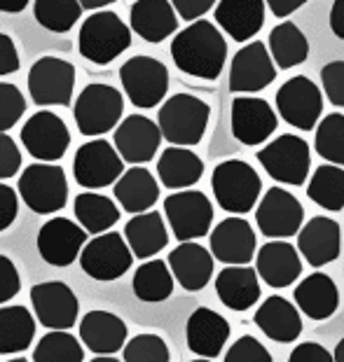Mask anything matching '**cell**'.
Instances as JSON below:
<instances>
[{"label":"cell","instance_id":"cell-1","mask_svg":"<svg viewBox=\"0 0 344 362\" xmlns=\"http://www.w3.org/2000/svg\"><path fill=\"white\" fill-rule=\"evenodd\" d=\"M171 59L176 68L190 78L218 80L227 61V42L218 26L200 19L176 33L171 42Z\"/></svg>","mask_w":344,"mask_h":362},{"label":"cell","instance_id":"cell-2","mask_svg":"<svg viewBox=\"0 0 344 362\" xmlns=\"http://www.w3.org/2000/svg\"><path fill=\"white\" fill-rule=\"evenodd\" d=\"M78 47L82 59L96 66H108L132 47V28L120 19V14L98 10L82 21Z\"/></svg>","mask_w":344,"mask_h":362},{"label":"cell","instance_id":"cell-3","mask_svg":"<svg viewBox=\"0 0 344 362\" xmlns=\"http://www.w3.org/2000/svg\"><path fill=\"white\" fill-rule=\"evenodd\" d=\"M211 117V107L193 94H173L157 112V124L164 141L180 148H195L202 143Z\"/></svg>","mask_w":344,"mask_h":362},{"label":"cell","instance_id":"cell-4","mask_svg":"<svg viewBox=\"0 0 344 362\" xmlns=\"http://www.w3.org/2000/svg\"><path fill=\"white\" fill-rule=\"evenodd\" d=\"M213 197L218 206L227 213L243 215L251 208L258 206L263 180L256 173V168L241 159H227L213 168L211 175Z\"/></svg>","mask_w":344,"mask_h":362},{"label":"cell","instance_id":"cell-5","mask_svg":"<svg viewBox=\"0 0 344 362\" xmlns=\"http://www.w3.org/2000/svg\"><path fill=\"white\" fill-rule=\"evenodd\" d=\"M125 98L115 87L91 82L80 91L73 105V117L82 136L96 138L120 127Z\"/></svg>","mask_w":344,"mask_h":362},{"label":"cell","instance_id":"cell-6","mask_svg":"<svg viewBox=\"0 0 344 362\" xmlns=\"http://www.w3.org/2000/svg\"><path fill=\"white\" fill-rule=\"evenodd\" d=\"M19 197L38 215L59 213L68 202V180L66 171L57 164H30L24 168L17 182Z\"/></svg>","mask_w":344,"mask_h":362},{"label":"cell","instance_id":"cell-7","mask_svg":"<svg viewBox=\"0 0 344 362\" xmlns=\"http://www.w3.org/2000/svg\"><path fill=\"white\" fill-rule=\"evenodd\" d=\"M256 157L260 161V166L267 171V175L277 182L300 187L309 175V166H311L309 145L304 138L295 134H284L274 138L263 150H258Z\"/></svg>","mask_w":344,"mask_h":362},{"label":"cell","instance_id":"cell-8","mask_svg":"<svg viewBox=\"0 0 344 362\" xmlns=\"http://www.w3.org/2000/svg\"><path fill=\"white\" fill-rule=\"evenodd\" d=\"M120 82L129 101L136 107L150 110V107L162 103L166 91H169V71L162 61L139 54V57H132L122 64Z\"/></svg>","mask_w":344,"mask_h":362},{"label":"cell","instance_id":"cell-9","mask_svg":"<svg viewBox=\"0 0 344 362\" xmlns=\"http://www.w3.org/2000/svg\"><path fill=\"white\" fill-rule=\"evenodd\" d=\"M164 215L180 243L197 241L211 232L213 206L200 189H180L164 199Z\"/></svg>","mask_w":344,"mask_h":362},{"label":"cell","instance_id":"cell-10","mask_svg":"<svg viewBox=\"0 0 344 362\" xmlns=\"http://www.w3.org/2000/svg\"><path fill=\"white\" fill-rule=\"evenodd\" d=\"M125 173V159L103 138H94L85 145H80L73 159V175L80 187L89 192L115 185Z\"/></svg>","mask_w":344,"mask_h":362},{"label":"cell","instance_id":"cell-11","mask_svg":"<svg viewBox=\"0 0 344 362\" xmlns=\"http://www.w3.org/2000/svg\"><path fill=\"white\" fill-rule=\"evenodd\" d=\"M134 252L129 248L127 238L117 232H105L94 236L82 248L80 267L89 279L110 283L122 279L132 269Z\"/></svg>","mask_w":344,"mask_h":362},{"label":"cell","instance_id":"cell-12","mask_svg":"<svg viewBox=\"0 0 344 362\" xmlns=\"http://www.w3.org/2000/svg\"><path fill=\"white\" fill-rule=\"evenodd\" d=\"M75 66L59 57L38 59L28 71V94L35 105H71Z\"/></svg>","mask_w":344,"mask_h":362},{"label":"cell","instance_id":"cell-13","mask_svg":"<svg viewBox=\"0 0 344 362\" xmlns=\"http://www.w3.org/2000/svg\"><path fill=\"white\" fill-rule=\"evenodd\" d=\"M277 112L290 127L300 131H311L319 127L323 112V94L319 84L304 75L286 80L277 91Z\"/></svg>","mask_w":344,"mask_h":362},{"label":"cell","instance_id":"cell-14","mask_svg":"<svg viewBox=\"0 0 344 362\" xmlns=\"http://www.w3.org/2000/svg\"><path fill=\"white\" fill-rule=\"evenodd\" d=\"M304 211L295 194L284 187H270L256 206V225L272 241H286L302 229Z\"/></svg>","mask_w":344,"mask_h":362},{"label":"cell","instance_id":"cell-15","mask_svg":"<svg viewBox=\"0 0 344 362\" xmlns=\"http://www.w3.org/2000/svg\"><path fill=\"white\" fill-rule=\"evenodd\" d=\"M274 80H277V64L265 42H248L234 54L229 64V89L234 94H256L270 87Z\"/></svg>","mask_w":344,"mask_h":362},{"label":"cell","instance_id":"cell-16","mask_svg":"<svg viewBox=\"0 0 344 362\" xmlns=\"http://www.w3.org/2000/svg\"><path fill=\"white\" fill-rule=\"evenodd\" d=\"M21 143L30 157L55 164L66 155L68 145H71V134L59 115L52 110H40L26 119L24 129H21Z\"/></svg>","mask_w":344,"mask_h":362},{"label":"cell","instance_id":"cell-17","mask_svg":"<svg viewBox=\"0 0 344 362\" xmlns=\"http://www.w3.org/2000/svg\"><path fill=\"white\" fill-rule=\"evenodd\" d=\"M30 304L40 325L47 329H71L80 315V302L66 283L45 281L30 288Z\"/></svg>","mask_w":344,"mask_h":362},{"label":"cell","instance_id":"cell-18","mask_svg":"<svg viewBox=\"0 0 344 362\" xmlns=\"http://www.w3.org/2000/svg\"><path fill=\"white\" fill-rule=\"evenodd\" d=\"M87 232L68 218H52L38 232V252L50 267H68L82 255Z\"/></svg>","mask_w":344,"mask_h":362},{"label":"cell","instance_id":"cell-19","mask_svg":"<svg viewBox=\"0 0 344 362\" xmlns=\"http://www.w3.org/2000/svg\"><path fill=\"white\" fill-rule=\"evenodd\" d=\"M162 131H159L157 122L148 119L145 115H129L127 119L120 122L115 129V150L120 157L134 166L148 164L155 159L159 143H162Z\"/></svg>","mask_w":344,"mask_h":362},{"label":"cell","instance_id":"cell-20","mask_svg":"<svg viewBox=\"0 0 344 362\" xmlns=\"http://www.w3.org/2000/svg\"><path fill=\"white\" fill-rule=\"evenodd\" d=\"M279 127L277 112L265 98L236 96L232 101V134L241 145H260Z\"/></svg>","mask_w":344,"mask_h":362},{"label":"cell","instance_id":"cell-21","mask_svg":"<svg viewBox=\"0 0 344 362\" xmlns=\"http://www.w3.org/2000/svg\"><path fill=\"white\" fill-rule=\"evenodd\" d=\"M211 252L225 267L248 264L258 252V241L253 227L243 218H225L211 232Z\"/></svg>","mask_w":344,"mask_h":362},{"label":"cell","instance_id":"cell-22","mask_svg":"<svg viewBox=\"0 0 344 362\" xmlns=\"http://www.w3.org/2000/svg\"><path fill=\"white\" fill-rule=\"evenodd\" d=\"M297 250L309 267H326L340 257L342 252V229L333 218L316 215L297 234Z\"/></svg>","mask_w":344,"mask_h":362},{"label":"cell","instance_id":"cell-23","mask_svg":"<svg viewBox=\"0 0 344 362\" xmlns=\"http://www.w3.org/2000/svg\"><path fill=\"white\" fill-rule=\"evenodd\" d=\"M300 250L286 241H270L256 252V272L270 288H288L302 274Z\"/></svg>","mask_w":344,"mask_h":362},{"label":"cell","instance_id":"cell-24","mask_svg":"<svg viewBox=\"0 0 344 362\" xmlns=\"http://www.w3.org/2000/svg\"><path fill=\"white\" fill-rule=\"evenodd\" d=\"M229 322L220 313L200 306L190 313L188 325H185V339H188V349L200 358L213 360L220 356L229 339Z\"/></svg>","mask_w":344,"mask_h":362},{"label":"cell","instance_id":"cell-25","mask_svg":"<svg viewBox=\"0 0 344 362\" xmlns=\"http://www.w3.org/2000/svg\"><path fill=\"white\" fill-rule=\"evenodd\" d=\"M213 252L204 248L202 243L185 241L169 252V269L173 279L180 283L183 290L188 292H200L209 285L213 276Z\"/></svg>","mask_w":344,"mask_h":362},{"label":"cell","instance_id":"cell-26","mask_svg":"<svg viewBox=\"0 0 344 362\" xmlns=\"http://www.w3.org/2000/svg\"><path fill=\"white\" fill-rule=\"evenodd\" d=\"M127 322L110 311H89L80 320V341L96 356H115L127 346Z\"/></svg>","mask_w":344,"mask_h":362},{"label":"cell","instance_id":"cell-27","mask_svg":"<svg viewBox=\"0 0 344 362\" xmlns=\"http://www.w3.org/2000/svg\"><path fill=\"white\" fill-rule=\"evenodd\" d=\"M132 30L145 42H164L178 28V12L171 0H136L129 12Z\"/></svg>","mask_w":344,"mask_h":362},{"label":"cell","instance_id":"cell-28","mask_svg":"<svg viewBox=\"0 0 344 362\" xmlns=\"http://www.w3.org/2000/svg\"><path fill=\"white\" fill-rule=\"evenodd\" d=\"M213 17L234 42H248L265 24V0H218Z\"/></svg>","mask_w":344,"mask_h":362},{"label":"cell","instance_id":"cell-29","mask_svg":"<svg viewBox=\"0 0 344 362\" xmlns=\"http://www.w3.org/2000/svg\"><path fill=\"white\" fill-rule=\"evenodd\" d=\"M253 320L260 332L279 344H290L302 334L300 309H297L293 302H288V299L279 295L267 297L265 302L258 306Z\"/></svg>","mask_w":344,"mask_h":362},{"label":"cell","instance_id":"cell-30","mask_svg":"<svg viewBox=\"0 0 344 362\" xmlns=\"http://www.w3.org/2000/svg\"><path fill=\"white\" fill-rule=\"evenodd\" d=\"M295 306L311 320H328L340 306V290L328 274L314 272L304 276L293 292Z\"/></svg>","mask_w":344,"mask_h":362},{"label":"cell","instance_id":"cell-31","mask_svg":"<svg viewBox=\"0 0 344 362\" xmlns=\"http://www.w3.org/2000/svg\"><path fill=\"white\" fill-rule=\"evenodd\" d=\"M218 299L232 311H248L260 299V276L248 264L225 267L216 276Z\"/></svg>","mask_w":344,"mask_h":362},{"label":"cell","instance_id":"cell-32","mask_svg":"<svg viewBox=\"0 0 344 362\" xmlns=\"http://www.w3.org/2000/svg\"><path fill=\"white\" fill-rule=\"evenodd\" d=\"M157 175L164 187H169L173 192L188 189L202 180L204 161L193 150L180 148V145H171L157 159Z\"/></svg>","mask_w":344,"mask_h":362},{"label":"cell","instance_id":"cell-33","mask_svg":"<svg viewBox=\"0 0 344 362\" xmlns=\"http://www.w3.org/2000/svg\"><path fill=\"white\" fill-rule=\"evenodd\" d=\"M113 192H115L117 204L125 208L127 213H134V215L148 213L159 199V185L155 180V175L143 166L127 168V171L122 173V178L115 182Z\"/></svg>","mask_w":344,"mask_h":362},{"label":"cell","instance_id":"cell-34","mask_svg":"<svg viewBox=\"0 0 344 362\" xmlns=\"http://www.w3.org/2000/svg\"><path fill=\"white\" fill-rule=\"evenodd\" d=\"M125 238L136 259L155 257L169 243V232H166L162 213L148 211L134 215L125 227Z\"/></svg>","mask_w":344,"mask_h":362},{"label":"cell","instance_id":"cell-35","mask_svg":"<svg viewBox=\"0 0 344 362\" xmlns=\"http://www.w3.org/2000/svg\"><path fill=\"white\" fill-rule=\"evenodd\" d=\"M35 337V320L26 306H0V356L24 353Z\"/></svg>","mask_w":344,"mask_h":362},{"label":"cell","instance_id":"cell-36","mask_svg":"<svg viewBox=\"0 0 344 362\" xmlns=\"http://www.w3.org/2000/svg\"><path fill=\"white\" fill-rule=\"evenodd\" d=\"M73 211H75L78 225L85 229L87 234H94V236L110 232V227L117 225V220H120V208L115 206L113 199L96 194V192H89V189L75 197Z\"/></svg>","mask_w":344,"mask_h":362},{"label":"cell","instance_id":"cell-37","mask_svg":"<svg viewBox=\"0 0 344 362\" xmlns=\"http://www.w3.org/2000/svg\"><path fill=\"white\" fill-rule=\"evenodd\" d=\"M267 47H270L274 64L279 68H284V71L286 68H295L304 64L309 57L307 35H304L300 26L293 24V21H281L279 26H274Z\"/></svg>","mask_w":344,"mask_h":362},{"label":"cell","instance_id":"cell-38","mask_svg":"<svg viewBox=\"0 0 344 362\" xmlns=\"http://www.w3.org/2000/svg\"><path fill=\"white\" fill-rule=\"evenodd\" d=\"M173 274L169 269V262L164 259H148L136 269L132 288L134 295L141 299V302H164V299L171 297L173 292Z\"/></svg>","mask_w":344,"mask_h":362},{"label":"cell","instance_id":"cell-39","mask_svg":"<svg viewBox=\"0 0 344 362\" xmlns=\"http://www.w3.org/2000/svg\"><path fill=\"white\" fill-rule=\"evenodd\" d=\"M307 197L326 211L344 208V166L323 164L319 166L307 185Z\"/></svg>","mask_w":344,"mask_h":362},{"label":"cell","instance_id":"cell-40","mask_svg":"<svg viewBox=\"0 0 344 362\" xmlns=\"http://www.w3.org/2000/svg\"><path fill=\"white\" fill-rule=\"evenodd\" d=\"M85 349L68 329H50L33 351V362H82Z\"/></svg>","mask_w":344,"mask_h":362},{"label":"cell","instance_id":"cell-41","mask_svg":"<svg viewBox=\"0 0 344 362\" xmlns=\"http://www.w3.org/2000/svg\"><path fill=\"white\" fill-rule=\"evenodd\" d=\"M33 14L42 28L52 33H68L78 24L82 5L80 0H35Z\"/></svg>","mask_w":344,"mask_h":362},{"label":"cell","instance_id":"cell-42","mask_svg":"<svg viewBox=\"0 0 344 362\" xmlns=\"http://www.w3.org/2000/svg\"><path fill=\"white\" fill-rule=\"evenodd\" d=\"M314 148L319 157L335 166H344V115L331 112L319 122Z\"/></svg>","mask_w":344,"mask_h":362},{"label":"cell","instance_id":"cell-43","mask_svg":"<svg viewBox=\"0 0 344 362\" xmlns=\"http://www.w3.org/2000/svg\"><path fill=\"white\" fill-rule=\"evenodd\" d=\"M125 362H169L171 353L162 337L157 334H139L132 337L122 349Z\"/></svg>","mask_w":344,"mask_h":362},{"label":"cell","instance_id":"cell-44","mask_svg":"<svg viewBox=\"0 0 344 362\" xmlns=\"http://www.w3.org/2000/svg\"><path fill=\"white\" fill-rule=\"evenodd\" d=\"M26 112V98L17 84L0 82V134L10 131Z\"/></svg>","mask_w":344,"mask_h":362},{"label":"cell","instance_id":"cell-45","mask_svg":"<svg viewBox=\"0 0 344 362\" xmlns=\"http://www.w3.org/2000/svg\"><path fill=\"white\" fill-rule=\"evenodd\" d=\"M225 362H272V353L256 337H239L225 353Z\"/></svg>","mask_w":344,"mask_h":362},{"label":"cell","instance_id":"cell-46","mask_svg":"<svg viewBox=\"0 0 344 362\" xmlns=\"http://www.w3.org/2000/svg\"><path fill=\"white\" fill-rule=\"evenodd\" d=\"M323 94L335 107H344V61H331L321 68Z\"/></svg>","mask_w":344,"mask_h":362},{"label":"cell","instance_id":"cell-47","mask_svg":"<svg viewBox=\"0 0 344 362\" xmlns=\"http://www.w3.org/2000/svg\"><path fill=\"white\" fill-rule=\"evenodd\" d=\"M21 168V152L14 138L0 134V180L14 178Z\"/></svg>","mask_w":344,"mask_h":362},{"label":"cell","instance_id":"cell-48","mask_svg":"<svg viewBox=\"0 0 344 362\" xmlns=\"http://www.w3.org/2000/svg\"><path fill=\"white\" fill-rule=\"evenodd\" d=\"M19 290H21V279L17 267H14V262L10 257L0 255V306L17 297Z\"/></svg>","mask_w":344,"mask_h":362},{"label":"cell","instance_id":"cell-49","mask_svg":"<svg viewBox=\"0 0 344 362\" xmlns=\"http://www.w3.org/2000/svg\"><path fill=\"white\" fill-rule=\"evenodd\" d=\"M17 215H19V194L10 185L0 182V232H5L17 220Z\"/></svg>","mask_w":344,"mask_h":362},{"label":"cell","instance_id":"cell-50","mask_svg":"<svg viewBox=\"0 0 344 362\" xmlns=\"http://www.w3.org/2000/svg\"><path fill=\"white\" fill-rule=\"evenodd\" d=\"M288 362H335V356L326 351V346L316 341H304L295 346Z\"/></svg>","mask_w":344,"mask_h":362},{"label":"cell","instance_id":"cell-51","mask_svg":"<svg viewBox=\"0 0 344 362\" xmlns=\"http://www.w3.org/2000/svg\"><path fill=\"white\" fill-rule=\"evenodd\" d=\"M216 3L218 0H171V5H173V10L178 12V17L190 21V24H193V21H200L211 7H216Z\"/></svg>","mask_w":344,"mask_h":362},{"label":"cell","instance_id":"cell-52","mask_svg":"<svg viewBox=\"0 0 344 362\" xmlns=\"http://www.w3.org/2000/svg\"><path fill=\"white\" fill-rule=\"evenodd\" d=\"M19 52L10 35L0 33V78L19 71Z\"/></svg>","mask_w":344,"mask_h":362},{"label":"cell","instance_id":"cell-53","mask_svg":"<svg viewBox=\"0 0 344 362\" xmlns=\"http://www.w3.org/2000/svg\"><path fill=\"white\" fill-rule=\"evenodd\" d=\"M267 7H270V12L274 14L277 19H286L288 14H293L295 10H300V7L307 3V0H265Z\"/></svg>","mask_w":344,"mask_h":362},{"label":"cell","instance_id":"cell-54","mask_svg":"<svg viewBox=\"0 0 344 362\" xmlns=\"http://www.w3.org/2000/svg\"><path fill=\"white\" fill-rule=\"evenodd\" d=\"M328 21H331V30L335 33V37L344 40V0H335Z\"/></svg>","mask_w":344,"mask_h":362},{"label":"cell","instance_id":"cell-55","mask_svg":"<svg viewBox=\"0 0 344 362\" xmlns=\"http://www.w3.org/2000/svg\"><path fill=\"white\" fill-rule=\"evenodd\" d=\"M30 0H0V12H10V14H19L28 7Z\"/></svg>","mask_w":344,"mask_h":362},{"label":"cell","instance_id":"cell-56","mask_svg":"<svg viewBox=\"0 0 344 362\" xmlns=\"http://www.w3.org/2000/svg\"><path fill=\"white\" fill-rule=\"evenodd\" d=\"M115 0H80L82 10H101V7L113 5Z\"/></svg>","mask_w":344,"mask_h":362},{"label":"cell","instance_id":"cell-57","mask_svg":"<svg viewBox=\"0 0 344 362\" xmlns=\"http://www.w3.org/2000/svg\"><path fill=\"white\" fill-rule=\"evenodd\" d=\"M335 362H344V337L338 341V346H335Z\"/></svg>","mask_w":344,"mask_h":362},{"label":"cell","instance_id":"cell-58","mask_svg":"<svg viewBox=\"0 0 344 362\" xmlns=\"http://www.w3.org/2000/svg\"><path fill=\"white\" fill-rule=\"evenodd\" d=\"M89 362H122V360H117V358H113V356H98V358H94V360H89Z\"/></svg>","mask_w":344,"mask_h":362},{"label":"cell","instance_id":"cell-59","mask_svg":"<svg viewBox=\"0 0 344 362\" xmlns=\"http://www.w3.org/2000/svg\"><path fill=\"white\" fill-rule=\"evenodd\" d=\"M5 362H28L26 358H12V360H5Z\"/></svg>","mask_w":344,"mask_h":362},{"label":"cell","instance_id":"cell-60","mask_svg":"<svg viewBox=\"0 0 344 362\" xmlns=\"http://www.w3.org/2000/svg\"><path fill=\"white\" fill-rule=\"evenodd\" d=\"M190 362H213V360H209V358H197V360H190Z\"/></svg>","mask_w":344,"mask_h":362}]
</instances>
